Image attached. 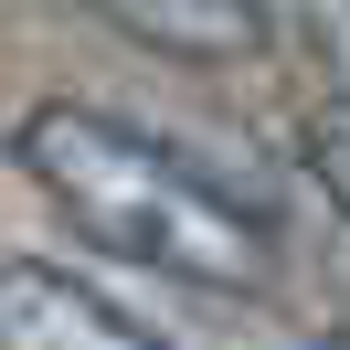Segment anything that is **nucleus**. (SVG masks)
<instances>
[{
  "label": "nucleus",
  "mask_w": 350,
  "mask_h": 350,
  "mask_svg": "<svg viewBox=\"0 0 350 350\" xmlns=\"http://www.w3.org/2000/svg\"><path fill=\"white\" fill-rule=\"evenodd\" d=\"M11 159L32 170V191L85 244H107V255H128V265L223 286V297H255V286L276 276V234H265L223 180H202L180 149H159L149 128H128V117H107V107H75V96L32 107L22 138H11Z\"/></svg>",
  "instance_id": "f257e3e1"
},
{
  "label": "nucleus",
  "mask_w": 350,
  "mask_h": 350,
  "mask_svg": "<svg viewBox=\"0 0 350 350\" xmlns=\"http://www.w3.org/2000/svg\"><path fill=\"white\" fill-rule=\"evenodd\" d=\"M0 350H170L149 319L85 286L75 265H43V255H0Z\"/></svg>",
  "instance_id": "f03ea898"
},
{
  "label": "nucleus",
  "mask_w": 350,
  "mask_h": 350,
  "mask_svg": "<svg viewBox=\"0 0 350 350\" xmlns=\"http://www.w3.org/2000/svg\"><path fill=\"white\" fill-rule=\"evenodd\" d=\"M85 11L149 53H180V64H255L265 32H276L265 0H85Z\"/></svg>",
  "instance_id": "7ed1b4c3"
},
{
  "label": "nucleus",
  "mask_w": 350,
  "mask_h": 350,
  "mask_svg": "<svg viewBox=\"0 0 350 350\" xmlns=\"http://www.w3.org/2000/svg\"><path fill=\"white\" fill-rule=\"evenodd\" d=\"M297 149H308V180L350 213V96H329V107L297 117Z\"/></svg>",
  "instance_id": "20e7f679"
},
{
  "label": "nucleus",
  "mask_w": 350,
  "mask_h": 350,
  "mask_svg": "<svg viewBox=\"0 0 350 350\" xmlns=\"http://www.w3.org/2000/svg\"><path fill=\"white\" fill-rule=\"evenodd\" d=\"M319 53L329 75H350V0H319Z\"/></svg>",
  "instance_id": "39448f33"
}]
</instances>
